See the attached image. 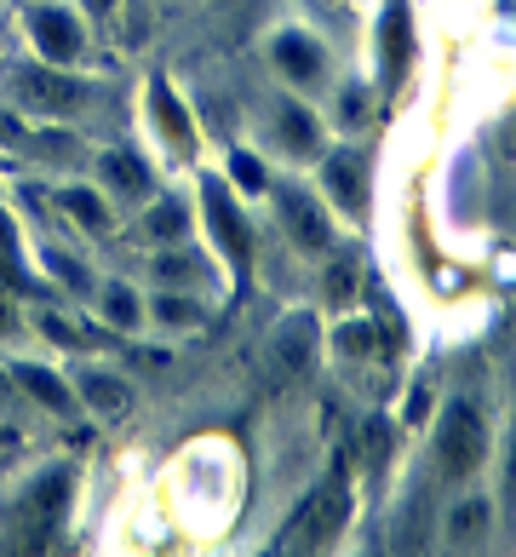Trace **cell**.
<instances>
[{
  "instance_id": "obj_1",
  "label": "cell",
  "mask_w": 516,
  "mask_h": 557,
  "mask_svg": "<svg viewBox=\"0 0 516 557\" xmlns=\"http://www.w3.org/2000/svg\"><path fill=\"white\" fill-rule=\"evenodd\" d=\"M70 494H75V471L70 466L40 471V478L24 488V500L7 511V523H0V546L7 552H47L58 523H64V511H70Z\"/></svg>"
},
{
  "instance_id": "obj_2",
  "label": "cell",
  "mask_w": 516,
  "mask_h": 557,
  "mask_svg": "<svg viewBox=\"0 0 516 557\" xmlns=\"http://www.w3.org/2000/svg\"><path fill=\"white\" fill-rule=\"evenodd\" d=\"M344 518H350V478H344V466H333V471H327V478L299 500V511H293V518H287V529L276 534V546H281V552H322V546L344 529Z\"/></svg>"
},
{
  "instance_id": "obj_3",
  "label": "cell",
  "mask_w": 516,
  "mask_h": 557,
  "mask_svg": "<svg viewBox=\"0 0 516 557\" xmlns=\"http://www.w3.org/2000/svg\"><path fill=\"white\" fill-rule=\"evenodd\" d=\"M437 454H442V471L448 478H470L488 454V425L477 414V403H453L442 414V431H437Z\"/></svg>"
},
{
  "instance_id": "obj_4",
  "label": "cell",
  "mask_w": 516,
  "mask_h": 557,
  "mask_svg": "<svg viewBox=\"0 0 516 557\" xmlns=\"http://www.w3.org/2000/svg\"><path fill=\"white\" fill-rule=\"evenodd\" d=\"M316 350H322L316 322H310V317H287L276 327V339H270V374L281 385H299L310 374V362H316Z\"/></svg>"
},
{
  "instance_id": "obj_5",
  "label": "cell",
  "mask_w": 516,
  "mask_h": 557,
  "mask_svg": "<svg viewBox=\"0 0 516 557\" xmlns=\"http://www.w3.org/2000/svg\"><path fill=\"white\" fill-rule=\"evenodd\" d=\"M276 213H281L287 236H293L304 253H327V247H333V224H327V208H322V201H310L304 190H293V184H281V190H276Z\"/></svg>"
},
{
  "instance_id": "obj_6",
  "label": "cell",
  "mask_w": 516,
  "mask_h": 557,
  "mask_svg": "<svg viewBox=\"0 0 516 557\" xmlns=\"http://www.w3.org/2000/svg\"><path fill=\"white\" fill-rule=\"evenodd\" d=\"M201 201H206V219H213L218 247L236 259V271H241V264L253 259V231H247V219L230 208V196H224V184H218V178H206V184H201Z\"/></svg>"
},
{
  "instance_id": "obj_7",
  "label": "cell",
  "mask_w": 516,
  "mask_h": 557,
  "mask_svg": "<svg viewBox=\"0 0 516 557\" xmlns=\"http://www.w3.org/2000/svg\"><path fill=\"white\" fill-rule=\"evenodd\" d=\"M29 24H35V47H40V58H47L52 70H64V64H75V58H80V24H75V12L40 7Z\"/></svg>"
},
{
  "instance_id": "obj_8",
  "label": "cell",
  "mask_w": 516,
  "mask_h": 557,
  "mask_svg": "<svg viewBox=\"0 0 516 557\" xmlns=\"http://www.w3.org/2000/svg\"><path fill=\"white\" fill-rule=\"evenodd\" d=\"M270 52H276V70H281L287 81H293V87H316V81L327 75L322 52H316V40L299 35V29H281Z\"/></svg>"
},
{
  "instance_id": "obj_9",
  "label": "cell",
  "mask_w": 516,
  "mask_h": 557,
  "mask_svg": "<svg viewBox=\"0 0 516 557\" xmlns=\"http://www.w3.org/2000/svg\"><path fill=\"white\" fill-rule=\"evenodd\" d=\"M150 115H155L161 138H167L178 156H196V121L178 110V98H173V87H167V81H155V87H150Z\"/></svg>"
},
{
  "instance_id": "obj_10",
  "label": "cell",
  "mask_w": 516,
  "mask_h": 557,
  "mask_svg": "<svg viewBox=\"0 0 516 557\" xmlns=\"http://www.w3.org/2000/svg\"><path fill=\"white\" fill-rule=\"evenodd\" d=\"M322 178H327V196L339 201L344 213H362L367 208V190H362V156H327L322 161Z\"/></svg>"
},
{
  "instance_id": "obj_11",
  "label": "cell",
  "mask_w": 516,
  "mask_h": 557,
  "mask_svg": "<svg viewBox=\"0 0 516 557\" xmlns=\"http://www.w3.org/2000/svg\"><path fill=\"white\" fill-rule=\"evenodd\" d=\"M75 403H87L92 414H110V420H121L133 408V391L121 385L115 374H98V368H87V374L75 380Z\"/></svg>"
},
{
  "instance_id": "obj_12",
  "label": "cell",
  "mask_w": 516,
  "mask_h": 557,
  "mask_svg": "<svg viewBox=\"0 0 516 557\" xmlns=\"http://www.w3.org/2000/svg\"><path fill=\"white\" fill-rule=\"evenodd\" d=\"M17 385H24L40 408H52V414H70L75 408V391L58 374H47V368H35V362H17Z\"/></svg>"
},
{
  "instance_id": "obj_13",
  "label": "cell",
  "mask_w": 516,
  "mask_h": 557,
  "mask_svg": "<svg viewBox=\"0 0 516 557\" xmlns=\"http://www.w3.org/2000/svg\"><path fill=\"white\" fill-rule=\"evenodd\" d=\"M24 87H29L35 104H47V110H75V104H80V81L58 75L52 64H47V70H35V75L24 81Z\"/></svg>"
},
{
  "instance_id": "obj_14",
  "label": "cell",
  "mask_w": 516,
  "mask_h": 557,
  "mask_svg": "<svg viewBox=\"0 0 516 557\" xmlns=\"http://www.w3.org/2000/svg\"><path fill=\"white\" fill-rule=\"evenodd\" d=\"M58 208H64L80 231H92V236L110 231V201H103L98 190H64V196H58Z\"/></svg>"
},
{
  "instance_id": "obj_15",
  "label": "cell",
  "mask_w": 516,
  "mask_h": 557,
  "mask_svg": "<svg viewBox=\"0 0 516 557\" xmlns=\"http://www.w3.org/2000/svg\"><path fill=\"white\" fill-rule=\"evenodd\" d=\"M482 529H488V500H460L448 511V541L453 546H477Z\"/></svg>"
},
{
  "instance_id": "obj_16",
  "label": "cell",
  "mask_w": 516,
  "mask_h": 557,
  "mask_svg": "<svg viewBox=\"0 0 516 557\" xmlns=\"http://www.w3.org/2000/svg\"><path fill=\"white\" fill-rule=\"evenodd\" d=\"M103 317H110V327H138L143 322V305H138V294L133 287H103Z\"/></svg>"
},
{
  "instance_id": "obj_17",
  "label": "cell",
  "mask_w": 516,
  "mask_h": 557,
  "mask_svg": "<svg viewBox=\"0 0 516 557\" xmlns=\"http://www.w3.org/2000/svg\"><path fill=\"white\" fill-rule=\"evenodd\" d=\"M281 133H287V150H299V156L316 150V121L299 104H281Z\"/></svg>"
},
{
  "instance_id": "obj_18",
  "label": "cell",
  "mask_w": 516,
  "mask_h": 557,
  "mask_svg": "<svg viewBox=\"0 0 516 557\" xmlns=\"http://www.w3.org/2000/svg\"><path fill=\"white\" fill-rule=\"evenodd\" d=\"M103 173H110V184L121 196H143V184H150V173H143L133 156H103Z\"/></svg>"
},
{
  "instance_id": "obj_19",
  "label": "cell",
  "mask_w": 516,
  "mask_h": 557,
  "mask_svg": "<svg viewBox=\"0 0 516 557\" xmlns=\"http://www.w3.org/2000/svg\"><path fill=\"white\" fill-rule=\"evenodd\" d=\"M150 317L167 322V327H196V322H201V305H196V299H178V294H161V299L150 305Z\"/></svg>"
},
{
  "instance_id": "obj_20",
  "label": "cell",
  "mask_w": 516,
  "mask_h": 557,
  "mask_svg": "<svg viewBox=\"0 0 516 557\" xmlns=\"http://www.w3.org/2000/svg\"><path fill=\"white\" fill-rule=\"evenodd\" d=\"M150 236H161V242L190 236V219H184L178 201H155V208H150Z\"/></svg>"
},
{
  "instance_id": "obj_21",
  "label": "cell",
  "mask_w": 516,
  "mask_h": 557,
  "mask_svg": "<svg viewBox=\"0 0 516 557\" xmlns=\"http://www.w3.org/2000/svg\"><path fill=\"white\" fill-rule=\"evenodd\" d=\"M196 271H201V264H196L190 253H161V259H155V276L167 282V287H178V282H196Z\"/></svg>"
},
{
  "instance_id": "obj_22",
  "label": "cell",
  "mask_w": 516,
  "mask_h": 557,
  "mask_svg": "<svg viewBox=\"0 0 516 557\" xmlns=\"http://www.w3.org/2000/svg\"><path fill=\"white\" fill-rule=\"evenodd\" d=\"M230 173H236V184H241V190H264V168H259V156L236 150V156H230Z\"/></svg>"
},
{
  "instance_id": "obj_23",
  "label": "cell",
  "mask_w": 516,
  "mask_h": 557,
  "mask_svg": "<svg viewBox=\"0 0 516 557\" xmlns=\"http://www.w3.org/2000/svg\"><path fill=\"white\" fill-rule=\"evenodd\" d=\"M350 294H356V264H333V271H327V299H333V305H344Z\"/></svg>"
},
{
  "instance_id": "obj_24",
  "label": "cell",
  "mask_w": 516,
  "mask_h": 557,
  "mask_svg": "<svg viewBox=\"0 0 516 557\" xmlns=\"http://www.w3.org/2000/svg\"><path fill=\"white\" fill-rule=\"evenodd\" d=\"M40 334H47V339H58V345H80V334H75L70 322H58V317H40Z\"/></svg>"
},
{
  "instance_id": "obj_25",
  "label": "cell",
  "mask_w": 516,
  "mask_h": 557,
  "mask_svg": "<svg viewBox=\"0 0 516 557\" xmlns=\"http://www.w3.org/2000/svg\"><path fill=\"white\" fill-rule=\"evenodd\" d=\"M362 115H367V92H362V87H350V92H344V121L356 127Z\"/></svg>"
},
{
  "instance_id": "obj_26",
  "label": "cell",
  "mask_w": 516,
  "mask_h": 557,
  "mask_svg": "<svg viewBox=\"0 0 516 557\" xmlns=\"http://www.w3.org/2000/svg\"><path fill=\"white\" fill-rule=\"evenodd\" d=\"M430 414V391H413V397H407V425H419Z\"/></svg>"
},
{
  "instance_id": "obj_27",
  "label": "cell",
  "mask_w": 516,
  "mask_h": 557,
  "mask_svg": "<svg viewBox=\"0 0 516 557\" xmlns=\"http://www.w3.org/2000/svg\"><path fill=\"white\" fill-rule=\"evenodd\" d=\"M0 287H12V294H29V282L12 271V259H0Z\"/></svg>"
},
{
  "instance_id": "obj_28",
  "label": "cell",
  "mask_w": 516,
  "mask_h": 557,
  "mask_svg": "<svg viewBox=\"0 0 516 557\" xmlns=\"http://www.w3.org/2000/svg\"><path fill=\"white\" fill-rule=\"evenodd\" d=\"M0 253H12V219L0 213Z\"/></svg>"
},
{
  "instance_id": "obj_29",
  "label": "cell",
  "mask_w": 516,
  "mask_h": 557,
  "mask_svg": "<svg viewBox=\"0 0 516 557\" xmlns=\"http://www.w3.org/2000/svg\"><path fill=\"white\" fill-rule=\"evenodd\" d=\"M12 327H17V317H12V305L0 299V334H12Z\"/></svg>"
},
{
  "instance_id": "obj_30",
  "label": "cell",
  "mask_w": 516,
  "mask_h": 557,
  "mask_svg": "<svg viewBox=\"0 0 516 557\" xmlns=\"http://www.w3.org/2000/svg\"><path fill=\"white\" fill-rule=\"evenodd\" d=\"M87 7H92V12H103V17H110V12H115V0H87Z\"/></svg>"
}]
</instances>
